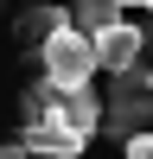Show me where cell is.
<instances>
[{
  "label": "cell",
  "instance_id": "1",
  "mask_svg": "<svg viewBox=\"0 0 153 159\" xmlns=\"http://www.w3.org/2000/svg\"><path fill=\"white\" fill-rule=\"evenodd\" d=\"M26 121H45V127H64V134H76L89 147V140L102 134V102L89 96V83H76V89H64V83H38V89H26Z\"/></svg>",
  "mask_w": 153,
  "mask_h": 159
},
{
  "label": "cell",
  "instance_id": "2",
  "mask_svg": "<svg viewBox=\"0 0 153 159\" xmlns=\"http://www.w3.org/2000/svg\"><path fill=\"white\" fill-rule=\"evenodd\" d=\"M102 127H109L115 140L153 127V64H147V51H140L128 70H115V89H109V102H102Z\"/></svg>",
  "mask_w": 153,
  "mask_h": 159
},
{
  "label": "cell",
  "instance_id": "3",
  "mask_svg": "<svg viewBox=\"0 0 153 159\" xmlns=\"http://www.w3.org/2000/svg\"><path fill=\"white\" fill-rule=\"evenodd\" d=\"M38 64H45V76H51V83H64V89L89 83V76L102 70V57H96V32H83L76 19H64L58 32L38 45Z\"/></svg>",
  "mask_w": 153,
  "mask_h": 159
},
{
  "label": "cell",
  "instance_id": "4",
  "mask_svg": "<svg viewBox=\"0 0 153 159\" xmlns=\"http://www.w3.org/2000/svg\"><path fill=\"white\" fill-rule=\"evenodd\" d=\"M140 51H147V32H140V25H128V19H115V25H102V32H96V57H102V70H128Z\"/></svg>",
  "mask_w": 153,
  "mask_h": 159
},
{
  "label": "cell",
  "instance_id": "5",
  "mask_svg": "<svg viewBox=\"0 0 153 159\" xmlns=\"http://www.w3.org/2000/svg\"><path fill=\"white\" fill-rule=\"evenodd\" d=\"M64 19H70V13H64V7H51V0H38V7L26 0V13H19V25H13V38L38 51V45H45V38H51V32L64 25Z\"/></svg>",
  "mask_w": 153,
  "mask_h": 159
},
{
  "label": "cell",
  "instance_id": "6",
  "mask_svg": "<svg viewBox=\"0 0 153 159\" xmlns=\"http://www.w3.org/2000/svg\"><path fill=\"white\" fill-rule=\"evenodd\" d=\"M83 32H102V25H115L121 19V0H76V13H70Z\"/></svg>",
  "mask_w": 153,
  "mask_h": 159
},
{
  "label": "cell",
  "instance_id": "7",
  "mask_svg": "<svg viewBox=\"0 0 153 159\" xmlns=\"http://www.w3.org/2000/svg\"><path fill=\"white\" fill-rule=\"evenodd\" d=\"M121 7H153V0H121Z\"/></svg>",
  "mask_w": 153,
  "mask_h": 159
}]
</instances>
